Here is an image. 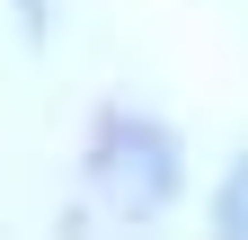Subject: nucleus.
<instances>
[{"label": "nucleus", "mask_w": 248, "mask_h": 240, "mask_svg": "<svg viewBox=\"0 0 248 240\" xmlns=\"http://www.w3.org/2000/svg\"><path fill=\"white\" fill-rule=\"evenodd\" d=\"M213 240H248V152L213 178Z\"/></svg>", "instance_id": "nucleus-2"}, {"label": "nucleus", "mask_w": 248, "mask_h": 240, "mask_svg": "<svg viewBox=\"0 0 248 240\" xmlns=\"http://www.w3.org/2000/svg\"><path fill=\"white\" fill-rule=\"evenodd\" d=\"M80 187H89V205H98L115 231H160L169 205L186 196V142L151 107H107L98 134H89Z\"/></svg>", "instance_id": "nucleus-1"}]
</instances>
